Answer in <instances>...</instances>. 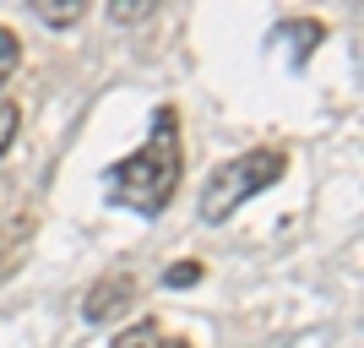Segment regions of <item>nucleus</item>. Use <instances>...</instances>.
Instances as JSON below:
<instances>
[{
    "instance_id": "nucleus-1",
    "label": "nucleus",
    "mask_w": 364,
    "mask_h": 348,
    "mask_svg": "<svg viewBox=\"0 0 364 348\" xmlns=\"http://www.w3.org/2000/svg\"><path fill=\"white\" fill-rule=\"evenodd\" d=\"M180 174H185V152H180V115L168 104L152 109V131L131 158L109 169V201L114 207H131L141 218H158V212L174 201L180 191Z\"/></svg>"
},
{
    "instance_id": "nucleus-2",
    "label": "nucleus",
    "mask_w": 364,
    "mask_h": 348,
    "mask_svg": "<svg viewBox=\"0 0 364 348\" xmlns=\"http://www.w3.org/2000/svg\"><path fill=\"white\" fill-rule=\"evenodd\" d=\"M283 174H289V152L283 147H250V152H240V158L218 164L213 180L201 185V223H228L245 201L261 196V191H272Z\"/></svg>"
},
{
    "instance_id": "nucleus-3",
    "label": "nucleus",
    "mask_w": 364,
    "mask_h": 348,
    "mask_svg": "<svg viewBox=\"0 0 364 348\" xmlns=\"http://www.w3.org/2000/svg\"><path fill=\"white\" fill-rule=\"evenodd\" d=\"M131 300H136V278H131V273H109L104 283L82 300V310H87V321H109L114 310H125Z\"/></svg>"
},
{
    "instance_id": "nucleus-4",
    "label": "nucleus",
    "mask_w": 364,
    "mask_h": 348,
    "mask_svg": "<svg viewBox=\"0 0 364 348\" xmlns=\"http://www.w3.org/2000/svg\"><path fill=\"white\" fill-rule=\"evenodd\" d=\"M109 348H191V343H185V337H168L158 321H136V327H125Z\"/></svg>"
},
{
    "instance_id": "nucleus-5",
    "label": "nucleus",
    "mask_w": 364,
    "mask_h": 348,
    "mask_svg": "<svg viewBox=\"0 0 364 348\" xmlns=\"http://www.w3.org/2000/svg\"><path fill=\"white\" fill-rule=\"evenodd\" d=\"M28 240H33V218H28V212L6 218V223H0V267H11V261L28 251Z\"/></svg>"
},
{
    "instance_id": "nucleus-6",
    "label": "nucleus",
    "mask_w": 364,
    "mask_h": 348,
    "mask_svg": "<svg viewBox=\"0 0 364 348\" xmlns=\"http://www.w3.org/2000/svg\"><path fill=\"white\" fill-rule=\"evenodd\" d=\"M28 11L38 16L44 28H76V22L87 16V6H82V0H33Z\"/></svg>"
},
{
    "instance_id": "nucleus-7",
    "label": "nucleus",
    "mask_w": 364,
    "mask_h": 348,
    "mask_svg": "<svg viewBox=\"0 0 364 348\" xmlns=\"http://www.w3.org/2000/svg\"><path fill=\"white\" fill-rule=\"evenodd\" d=\"M158 11V0H109V16H114V22H147V16Z\"/></svg>"
},
{
    "instance_id": "nucleus-8",
    "label": "nucleus",
    "mask_w": 364,
    "mask_h": 348,
    "mask_svg": "<svg viewBox=\"0 0 364 348\" xmlns=\"http://www.w3.org/2000/svg\"><path fill=\"white\" fill-rule=\"evenodd\" d=\"M16 65H22V38H16V33L0 22V82H6Z\"/></svg>"
},
{
    "instance_id": "nucleus-9",
    "label": "nucleus",
    "mask_w": 364,
    "mask_h": 348,
    "mask_svg": "<svg viewBox=\"0 0 364 348\" xmlns=\"http://www.w3.org/2000/svg\"><path fill=\"white\" fill-rule=\"evenodd\" d=\"M164 283L168 288H191V283H201V261H174L164 273Z\"/></svg>"
},
{
    "instance_id": "nucleus-10",
    "label": "nucleus",
    "mask_w": 364,
    "mask_h": 348,
    "mask_svg": "<svg viewBox=\"0 0 364 348\" xmlns=\"http://www.w3.org/2000/svg\"><path fill=\"white\" fill-rule=\"evenodd\" d=\"M16 120H22L16 104H11V98H0V158H6V147H11V137H16Z\"/></svg>"
}]
</instances>
